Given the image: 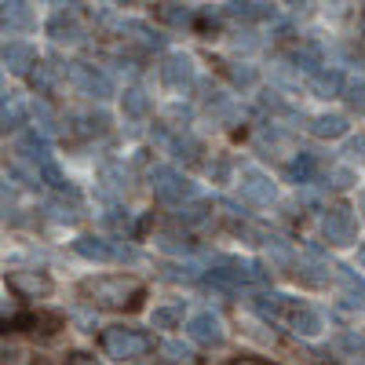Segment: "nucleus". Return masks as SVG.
Segmentation results:
<instances>
[{
  "mask_svg": "<svg viewBox=\"0 0 365 365\" xmlns=\"http://www.w3.org/2000/svg\"><path fill=\"white\" fill-rule=\"evenodd\" d=\"M81 296L99 311H139L146 285L132 274H99V278H84Z\"/></svg>",
  "mask_w": 365,
  "mask_h": 365,
  "instance_id": "1",
  "label": "nucleus"
},
{
  "mask_svg": "<svg viewBox=\"0 0 365 365\" xmlns=\"http://www.w3.org/2000/svg\"><path fill=\"white\" fill-rule=\"evenodd\" d=\"M150 347H154V340H150L143 329H132V325H110V329L103 332V351H106L113 361H135V358H143Z\"/></svg>",
  "mask_w": 365,
  "mask_h": 365,
  "instance_id": "2",
  "label": "nucleus"
},
{
  "mask_svg": "<svg viewBox=\"0 0 365 365\" xmlns=\"http://www.w3.org/2000/svg\"><path fill=\"white\" fill-rule=\"evenodd\" d=\"M73 252L91 263H139V252L132 245L113 241V237H96V234H81L73 241Z\"/></svg>",
  "mask_w": 365,
  "mask_h": 365,
  "instance_id": "3",
  "label": "nucleus"
},
{
  "mask_svg": "<svg viewBox=\"0 0 365 365\" xmlns=\"http://www.w3.org/2000/svg\"><path fill=\"white\" fill-rule=\"evenodd\" d=\"M150 190H154L165 205H179V201L194 197V182L168 165H158V168H150Z\"/></svg>",
  "mask_w": 365,
  "mask_h": 365,
  "instance_id": "4",
  "label": "nucleus"
},
{
  "mask_svg": "<svg viewBox=\"0 0 365 365\" xmlns=\"http://www.w3.org/2000/svg\"><path fill=\"white\" fill-rule=\"evenodd\" d=\"M322 237L329 241V245H336V249H347L358 241V220H354V212L336 205V208H325V216H322Z\"/></svg>",
  "mask_w": 365,
  "mask_h": 365,
  "instance_id": "5",
  "label": "nucleus"
},
{
  "mask_svg": "<svg viewBox=\"0 0 365 365\" xmlns=\"http://www.w3.org/2000/svg\"><path fill=\"white\" fill-rule=\"evenodd\" d=\"M66 77H70V84L81 91V96L96 99V103H103V99L113 96L110 77H106L99 66H91V63H70V66H66Z\"/></svg>",
  "mask_w": 365,
  "mask_h": 365,
  "instance_id": "6",
  "label": "nucleus"
},
{
  "mask_svg": "<svg viewBox=\"0 0 365 365\" xmlns=\"http://www.w3.org/2000/svg\"><path fill=\"white\" fill-rule=\"evenodd\" d=\"M237 190L241 197H245L249 205H270L274 197H278V187H274V179L259 168H241L237 175Z\"/></svg>",
  "mask_w": 365,
  "mask_h": 365,
  "instance_id": "7",
  "label": "nucleus"
},
{
  "mask_svg": "<svg viewBox=\"0 0 365 365\" xmlns=\"http://www.w3.org/2000/svg\"><path fill=\"white\" fill-rule=\"evenodd\" d=\"M4 282L19 299H41V296L51 292V278L44 270H8Z\"/></svg>",
  "mask_w": 365,
  "mask_h": 365,
  "instance_id": "8",
  "label": "nucleus"
},
{
  "mask_svg": "<svg viewBox=\"0 0 365 365\" xmlns=\"http://www.w3.org/2000/svg\"><path fill=\"white\" fill-rule=\"evenodd\" d=\"M187 336L197 344V347H220L223 344V322L212 314V311H197V314H190V322H187Z\"/></svg>",
  "mask_w": 365,
  "mask_h": 365,
  "instance_id": "9",
  "label": "nucleus"
},
{
  "mask_svg": "<svg viewBox=\"0 0 365 365\" xmlns=\"http://www.w3.org/2000/svg\"><path fill=\"white\" fill-rule=\"evenodd\" d=\"M81 34H84V29H81V19H77L73 8H55L48 15V37L55 44H77Z\"/></svg>",
  "mask_w": 365,
  "mask_h": 365,
  "instance_id": "10",
  "label": "nucleus"
},
{
  "mask_svg": "<svg viewBox=\"0 0 365 365\" xmlns=\"http://www.w3.org/2000/svg\"><path fill=\"white\" fill-rule=\"evenodd\" d=\"M161 81H165L172 91L190 88V84H194V58L182 55V51L165 55V63H161Z\"/></svg>",
  "mask_w": 365,
  "mask_h": 365,
  "instance_id": "11",
  "label": "nucleus"
},
{
  "mask_svg": "<svg viewBox=\"0 0 365 365\" xmlns=\"http://www.w3.org/2000/svg\"><path fill=\"white\" fill-rule=\"evenodd\" d=\"M0 58H4V70L15 73V77H29L37 70V51L29 44H22V41L4 44V48H0Z\"/></svg>",
  "mask_w": 365,
  "mask_h": 365,
  "instance_id": "12",
  "label": "nucleus"
},
{
  "mask_svg": "<svg viewBox=\"0 0 365 365\" xmlns=\"http://www.w3.org/2000/svg\"><path fill=\"white\" fill-rule=\"evenodd\" d=\"M37 26V15L29 4L22 0H8V4H0V29L4 34H26V29Z\"/></svg>",
  "mask_w": 365,
  "mask_h": 365,
  "instance_id": "13",
  "label": "nucleus"
},
{
  "mask_svg": "<svg viewBox=\"0 0 365 365\" xmlns=\"http://www.w3.org/2000/svg\"><path fill=\"white\" fill-rule=\"evenodd\" d=\"M292 274L303 282V285H329V278H332V267L311 249L307 256H299L296 263H292Z\"/></svg>",
  "mask_w": 365,
  "mask_h": 365,
  "instance_id": "14",
  "label": "nucleus"
},
{
  "mask_svg": "<svg viewBox=\"0 0 365 365\" xmlns=\"http://www.w3.org/2000/svg\"><path fill=\"white\" fill-rule=\"evenodd\" d=\"M285 325H289L292 332H299V336H318V332L325 329L322 314L311 311V307H303V303H296V299H292V307H289V314H285Z\"/></svg>",
  "mask_w": 365,
  "mask_h": 365,
  "instance_id": "15",
  "label": "nucleus"
},
{
  "mask_svg": "<svg viewBox=\"0 0 365 365\" xmlns=\"http://www.w3.org/2000/svg\"><path fill=\"white\" fill-rule=\"evenodd\" d=\"M29 117V103L19 96H4L0 99V132H19Z\"/></svg>",
  "mask_w": 365,
  "mask_h": 365,
  "instance_id": "16",
  "label": "nucleus"
},
{
  "mask_svg": "<svg viewBox=\"0 0 365 365\" xmlns=\"http://www.w3.org/2000/svg\"><path fill=\"white\" fill-rule=\"evenodd\" d=\"M307 132L318 139H340L347 132V117L344 113H318V117H311Z\"/></svg>",
  "mask_w": 365,
  "mask_h": 365,
  "instance_id": "17",
  "label": "nucleus"
},
{
  "mask_svg": "<svg viewBox=\"0 0 365 365\" xmlns=\"http://www.w3.org/2000/svg\"><path fill=\"white\" fill-rule=\"evenodd\" d=\"M73 132L77 135H103L110 128V117L103 110H84V113H73Z\"/></svg>",
  "mask_w": 365,
  "mask_h": 365,
  "instance_id": "18",
  "label": "nucleus"
},
{
  "mask_svg": "<svg viewBox=\"0 0 365 365\" xmlns=\"http://www.w3.org/2000/svg\"><path fill=\"white\" fill-rule=\"evenodd\" d=\"M120 110H125L128 120H146L150 117V96L143 88H125V96H120Z\"/></svg>",
  "mask_w": 365,
  "mask_h": 365,
  "instance_id": "19",
  "label": "nucleus"
},
{
  "mask_svg": "<svg viewBox=\"0 0 365 365\" xmlns=\"http://www.w3.org/2000/svg\"><path fill=\"white\" fill-rule=\"evenodd\" d=\"M340 88H344V77H340L336 70H318V73L311 77V91H314L318 99H336Z\"/></svg>",
  "mask_w": 365,
  "mask_h": 365,
  "instance_id": "20",
  "label": "nucleus"
},
{
  "mask_svg": "<svg viewBox=\"0 0 365 365\" xmlns=\"http://www.w3.org/2000/svg\"><path fill=\"white\" fill-rule=\"evenodd\" d=\"M158 351H161V361H165V365H194V361H197L194 351H190L187 344H179V340H165Z\"/></svg>",
  "mask_w": 365,
  "mask_h": 365,
  "instance_id": "21",
  "label": "nucleus"
},
{
  "mask_svg": "<svg viewBox=\"0 0 365 365\" xmlns=\"http://www.w3.org/2000/svg\"><path fill=\"white\" fill-rule=\"evenodd\" d=\"M128 179H132V172L125 165H106L103 168V187L110 194H128Z\"/></svg>",
  "mask_w": 365,
  "mask_h": 365,
  "instance_id": "22",
  "label": "nucleus"
},
{
  "mask_svg": "<svg viewBox=\"0 0 365 365\" xmlns=\"http://www.w3.org/2000/svg\"><path fill=\"white\" fill-rule=\"evenodd\" d=\"M161 143L172 150V158H182V161H194V158H197V150H201V146H197V139L182 135V132H179V135H165Z\"/></svg>",
  "mask_w": 365,
  "mask_h": 365,
  "instance_id": "23",
  "label": "nucleus"
},
{
  "mask_svg": "<svg viewBox=\"0 0 365 365\" xmlns=\"http://www.w3.org/2000/svg\"><path fill=\"white\" fill-rule=\"evenodd\" d=\"M158 19L168 22V26H190L194 8H187V4H158Z\"/></svg>",
  "mask_w": 365,
  "mask_h": 365,
  "instance_id": "24",
  "label": "nucleus"
},
{
  "mask_svg": "<svg viewBox=\"0 0 365 365\" xmlns=\"http://www.w3.org/2000/svg\"><path fill=\"white\" fill-rule=\"evenodd\" d=\"M227 15H234V19H270L274 8H270V4H256V0H249V4H227Z\"/></svg>",
  "mask_w": 365,
  "mask_h": 365,
  "instance_id": "25",
  "label": "nucleus"
},
{
  "mask_svg": "<svg viewBox=\"0 0 365 365\" xmlns=\"http://www.w3.org/2000/svg\"><path fill=\"white\" fill-rule=\"evenodd\" d=\"M223 73H227L237 88H252V84H256V66H245V63H223Z\"/></svg>",
  "mask_w": 365,
  "mask_h": 365,
  "instance_id": "26",
  "label": "nucleus"
},
{
  "mask_svg": "<svg viewBox=\"0 0 365 365\" xmlns=\"http://www.w3.org/2000/svg\"><path fill=\"white\" fill-rule=\"evenodd\" d=\"M212 220V208L208 205H190V208H179V223H187V227H201Z\"/></svg>",
  "mask_w": 365,
  "mask_h": 365,
  "instance_id": "27",
  "label": "nucleus"
},
{
  "mask_svg": "<svg viewBox=\"0 0 365 365\" xmlns=\"http://www.w3.org/2000/svg\"><path fill=\"white\" fill-rule=\"evenodd\" d=\"M29 81H34L37 96H51V91H55V73H51V66H41V63H37V70L29 73Z\"/></svg>",
  "mask_w": 365,
  "mask_h": 365,
  "instance_id": "28",
  "label": "nucleus"
},
{
  "mask_svg": "<svg viewBox=\"0 0 365 365\" xmlns=\"http://www.w3.org/2000/svg\"><path fill=\"white\" fill-rule=\"evenodd\" d=\"M182 322V311L179 307H158L154 311V329H175Z\"/></svg>",
  "mask_w": 365,
  "mask_h": 365,
  "instance_id": "29",
  "label": "nucleus"
},
{
  "mask_svg": "<svg viewBox=\"0 0 365 365\" xmlns=\"http://www.w3.org/2000/svg\"><path fill=\"white\" fill-rule=\"evenodd\" d=\"M347 106L351 110H358V113H365V81H354V84H347Z\"/></svg>",
  "mask_w": 365,
  "mask_h": 365,
  "instance_id": "30",
  "label": "nucleus"
},
{
  "mask_svg": "<svg viewBox=\"0 0 365 365\" xmlns=\"http://www.w3.org/2000/svg\"><path fill=\"white\" fill-rule=\"evenodd\" d=\"M289 175H292L296 182H311V175H314V161H311L307 154H303V158H299V161L289 168Z\"/></svg>",
  "mask_w": 365,
  "mask_h": 365,
  "instance_id": "31",
  "label": "nucleus"
},
{
  "mask_svg": "<svg viewBox=\"0 0 365 365\" xmlns=\"http://www.w3.org/2000/svg\"><path fill=\"white\" fill-rule=\"evenodd\" d=\"M329 182H332L336 190H347L351 182H354V172H351V168H332V172H329Z\"/></svg>",
  "mask_w": 365,
  "mask_h": 365,
  "instance_id": "32",
  "label": "nucleus"
},
{
  "mask_svg": "<svg viewBox=\"0 0 365 365\" xmlns=\"http://www.w3.org/2000/svg\"><path fill=\"white\" fill-rule=\"evenodd\" d=\"M168 120H172L175 132H182V128H187V120H190V110H187V106H172V110H168Z\"/></svg>",
  "mask_w": 365,
  "mask_h": 365,
  "instance_id": "33",
  "label": "nucleus"
},
{
  "mask_svg": "<svg viewBox=\"0 0 365 365\" xmlns=\"http://www.w3.org/2000/svg\"><path fill=\"white\" fill-rule=\"evenodd\" d=\"M158 245H161V249H168V252H190V245H187V241H179L175 234H165V237L158 241Z\"/></svg>",
  "mask_w": 365,
  "mask_h": 365,
  "instance_id": "34",
  "label": "nucleus"
},
{
  "mask_svg": "<svg viewBox=\"0 0 365 365\" xmlns=\"http://www.w3.org/2000/svg\"><path fill=\"white\" fill-rule=\"evenodd\" d=\"M66 365H99V361H96V354H84V351H73V354L66 358Z\"/></svg>",
  "mask_w": 365,
  "mask_h": 365,
  "instance_id": "35",
  "label": "nucleus"
},
{
  "mask_svg": "<svg viewBox=\"0 0 365 365\" xmlns=\"http://www.w3.org/2000/svg\"><path fill=\"white\" fill-rule=\"evenodd\" d=\"M8 208H11V187H4V182H0V216H4Z\"/></svg>",
  "mask_w": 365,
  "mask_h": 365,
  "instance_id": "36",
  "label": "nucleus"
},
{
  "mask_svg": "<svg viewBox=\"0 0 365 365\" xmlns=\"http://www.w3.org/2000/svg\"><path fill=\"white\" fill-rule=\"evenodd\" d=\"M347 154H354L358 161H365V139H354V143L347 146Z\"/></svg>",
  "mask_w": 365,
  "mask_h": 365,
  "instance_id": "37",
  "label": "nucleus"
},
{
  "mask_svg": "<svg viewBox=\"0 0 365 365\" xmlns=\"http://www.w3.org/2000/svg\"><path fill=\"white\" fill-rule=\"evenodd\" d=\"M234 365H270V361H263V358H237Z\"/></svg>",
  "mask_w": 365,
  "mask_h": 365,
  "instance_id": "38",
  "label": "nucleus"
},
{
  "mask_svg": "<svg viewBox=\"0 0 365 365\" xmlns=\"http://www.w3.org/2000/svg\"><path fill=\"white\" fill-rule=\"evenodd\" d=\"M358 212H361V220H365V190L358 194Z\"/></svg>",
  "mask_w": 365,
  "mask_h": 365,
  "instance_id": "39",
  "label": "nucleus"
},
{
  "mask_svg": "<svg viewBox=\"0 0 365 365\" xmlns=\"http://www.w3.org/2000/svg\"><path fill=\"white\" fill-rule=\"evenodd\" d=\"M358 263H361V267H365V245H361V249H358Z\"/></svg>",
  "mask_w": 365,
  "mask_h": 365,
  "instance_id": "40",
  "label": "nucleus"
}]
</instances>
